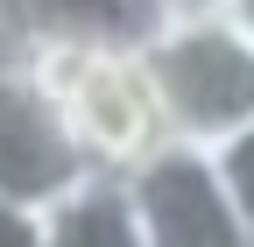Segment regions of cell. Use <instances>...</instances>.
<instances>
[{
  "mask_svg": "<svg viewBox=\"0 0 254 247\" xmlns=\"http://www.w3.org/2000/svg\"><path fill=\"white\" fill-rule=\"evenodd\" d=\"M28 85L64 113L71 141L85 163L134 170L155 141H163V99L148 85L141 50H106V43H36Z\"/></svg>",
  "mask_w": 254,
  "mask_h": 247,
  "instance_id": "obj_1",
  "label": "cell"
},
{
  "mask_svg": "<svg viewBox=\"0 0 254 247\" xmlns=\"http://www.w3.org/2000/svg\"><path fill=\"white\" fill-rule=\"evenodd\" d=\"M177 14H198V7H219V0H170Z\"/></svg>",
  "mask_w": 254,
  "mask_h": 247,
  "instance_id": "obj_11",
  "label": "cell"
},
{
  "mask_svg": "<svg viewBox=\"0 0 254 247\" xmlns=\"http://www.w3.org/2000/svg\"><path fill=\"white\" fill-rule=\"evenodd\" d=\"M141 64L163 99V127L184 141L219 148L254 120V36L226 7L170 14L155 28V43L141 50Z\"/></svg>",
  "mask_w": 254,
  "mask_h": 247,
  "instance_id": "obj_2",
  "label": "cell"
},
{
  "mask_svg": "<svg viewBox=\"0 0 254 247\" xmlns=\"http://www.w3.org/2000/svg\"><path fill=\"white\" fill-rule=\"evenodd\" d=\"M78 170H85V148L71 141L64 113L28 78L0 85V191L43 212Z\"/></svg>",
  "mask_w": 254,
  "mask_h": 247,
  "instance_id": "obj_4",
  "label": "cell"
},
{
  "mask_svg": "<svg viewBox=\"0 0 254 247\" xmlns=\"http://www.w3.org/2000/svg\"><path fill=\"white\" fill-rule=\"evenodd\" d=\"M219 7H226V14H233V21L247 28V36H254V0H219Z\"/></svg>",
  "mask_w": 254,
  "mask_h": 247,
  "instance_id": "obj_10",
  "label": "cell"
},
{
  "mask_svg": "<svg viewBox=\"0 0 254 247\" xmlns=\"http://www.w3.org/2000/svg\"><path fill=\"white\" fill-rule=\"evenodd\" d=\"M28 64H36V28H28L21 0H0V85L28 78Z\"/></svg>",
  "mask_w": 254,
  "mask_h": 247,
  "instance_id": "obj_8",
  "label": "cell"
},
{
  "mask_svg": "<svg viewBox=\"0 0 254 247\" xmlns=\"http://www.w3.org/2000/svg\"><path fill=\"white\" fill-rule=\"evenodd\" d=\"M0 247H43V212L0 191Z\"/></svg>",
  "mask_w": 254,
  "mask_h": 247,
  "instance_id": "obj_9",
  "label": "cell"
},
{
  "mask_svg": "<svg viewBox=\"0 0 254 247\" xmlns=\"http://www.w3.org/2000/svg\"><path fill=\"white\" fill-rule=\"evenodd\" d=\"M36 43H106V50H148L155 28L177 7L170 0H21Z\"/></svg>",
  "mask_w": 254,
  "mask_h": 247,
  "instance_id": "obj_6",
  "label": "cell"
},
{
  "mask_svg": "<svg viewBox=\"0 0 254 247\" xmlns=\"http://www.w3.org/2000/svg\"><path fill=\"white\" fill-rule=\"evenodd\" d=\"M212 156H219V177H226V191H233L240 233H247V247H254V120H247L240 134H226Z\"/></svg>",
  "mask_w": 254,
  "mask_h": 247,
  "instance_id": "obj_7",
  "label": "cell"
},
{
  "mask_svg": "<svg viewBox=\"0 0 254 247\" xmlns=\"http://www.w3.org/2000/svg\"><path fill=\"white\" fill-rule=\"evenodd\" d=\"M127 177H134V205H141V240L148 247H247L233 191H226L219 156L205 141L163 134Z\"/></svg>",
  "mask_w": 254,
  "mask_h": 247,
  "instance_id": "obj_3",
  "label": "cell"
},
{
  "mask_svg": "<svg viewBox=\"0 0 254 247\" xmlns=\"http://www.w3.org/2000/svg\"><path fill=\"white\" fill-rule=\"evenodd\" d=\"M43 247H148L134 177L113 163H85L64 191L43 205Z\"/></svg>",
  "mask_w": 254,
  "mask_h": 247,
  "instance_id": "obj_5",
  "label": "cell"
}]
</instances>
